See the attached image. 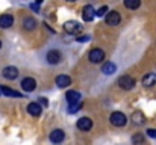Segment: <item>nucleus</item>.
Instances as JSON below:
<instances>
[{
	"label": "nucleus",
	"mask_w": 156,
	"mask_h": 145,
	"mask_svg": "<svg viewBox=\"0 0 156 145\" xmlns=\"http://www.w3.org/2000/svg\"><path fill=\"white\" fill-rule=\"evenodd\" d=\"M132 121H133L135 124H138V126H141V124H144V121H146V118H144V115H143V112H140V110H136V112H133V113H132Z\"/></svg>",
	"instance_id": "nucleus-18"
},
{
	"label": "nucleus",
	"mask_w": 156,
	"mask_h": 145,
	"mask_svg": "<svg viewBox=\"0 0 156 145\" xmlns=\"http://www.w3.org/2000/svg\"><path fill=\"white\" fill-rule=\"evenodd\" d=\"M41 110H43V107H41L38 103H30V104H27V112H29L30 115H34V116H40V115H41Z\"/></svg>",
	"instance_id": "nucleus-14"
},
{
	"label": "nucleus",
	"mask_w": 156,
	"mask_h": 145,
	"mask_svg": "<svg viewBox=\"0 0 156 145\" xmlns=\"http://www.w3.org/2000/svg\"><path fill=\"white\" fill-rule=\"evenodd\" d=\"M65 98H67V101L70 104H74V103H79L80 101V94L77 91H68L65 94Z\"/></svg>",
	"instance_id": "nucleus-15"
},
{
	"label": "nucleus",
	"mask_w": 156,
	"mask_h": 145,
	"mask_svg": "<svg viewBox=\"0 0 156 145\" xmlns=\"http://www.w3.org/2000/svg\"><path fill=\"white\" fill-rule=\"evenodd\" d=\"M2 74H3L5 79L14 80V79H17V76H18V70H17L15 67H6V68H3Z\"/></svg>",
	"instance_id": "nucleus-7"
},
{
	"label": "nucleus",
	"mask_w": 156,
	"mask_h": 145,
	"mask_svg": "<svg viewBox=\"0 0 156 145\" xmlns=\"http://www.w3.org/2000/svg\"><path fill=\"white\" fill-rule=\"evenodd\" d=\"M30 8H32L34 11H40V5H37V3H34V5H30Z\"/></svg>",
	"instance_id": "nucleus-27"
},
{
	"label": "nucleus",
	"mask_w": 156,
	"mask_h": 145,
	"mask_svg": "<svg viewBox=\"0 0 156 145\" xmlns=\"http://www.w3.org/2000/svg\"><path fill=\"white\" fill-rule=\"evenodd\" d=\"M147 135H149L150 138H156V129H149V130H147Z\"/></svg>",
	"instance_id": "nucleus-26"
},
{
	"label": "nucleus",
	"mask_w": 156,
	"mask_h": 145,
	"mask_svg": "<svg viewBox=\"0 0 156 145\" xmlns=\"http://www.w3.org/2000/svg\"><path fill=\"white\" fill-rule=\"evenodd\" d=\"M43 3V0H37V5H41Z\"/></svg>",
	"instance_id": "nucleus-29"
},
{
	"label": "nucleus",
	"mask_w": 156,
	"mask_h": 145,
	"mask_svg": "<svg viewBox=\"0 0 156 145\" xmlns=\"http://www.w3.org/2000/svg\"><path fill=\"white\" fill-rule=\"evenodd\" d=\"M40 101H41V104H43V106H47V100H46V98H41Z\"/></svg>",
	"instance_id": "nucleus-28"
},
{
	"label": "nucleus",
	"mask_w": 156,
	"mask_h": 145,
	"mask_svg": "<svg viewBox=\"0 0 156 145\" xmlns=\"http://www.w3.org/2000/svg\"><path fill=\"white\" fill-rule=\"evenodd\" d=\"M23 24H24V29H27V30H34L37 27V21L32 17H26L23 20Z\"/></svg>",
	"instance_id": "nucleus-19"
},
{
	"label": "nucleus",
	"mask_w": 156,
	"mask_h": 145,
	"mask_svg": "<svg viewBox=\"0 0 156 145\" xmlns=\"http://www.w3.org/2000/svg\"><path fill=\"white\" fill-rule=\"evenodd\" d=\"M56 85L59 88H67V86L71 85V79L68 76H65V74H61V76L56 77Z\"/></svg>",
	"instance_id": "nucleus-12"
},
{
	"label": "nucleus",
	"mask_w": 156,
	"mask_h": 145,
	"mask_svg": "<svg viewBox=\"0 0 156 145\" xmlns=\"http://www.w3.org/2000/svg\"><path fill=\"white\" fill-rule=\"evenodd\" d=\"M140 5H141V0H124V6L127 9H136L140 8Z\"/></svg>",
	"instance_id": "nucleus-21"
},
{
	"label": "nucleus",
	"mask_w": 156,
	"mask_h": 145,
	"mask_svg": "<svg viewBox=\"0 0 156 145\" xmlns=\"http://www.w3.org/2000/svg\"><path fill=\"white\" fill-rule=\"evenodd\" d=\"M143 85H144L146 88H150V86L156 85V74L155 73H150V74L144 76V77H143Z\"/></svg>",
	"instance_id": "nucleus-16"
},
{
	"label": "nucleus",
	"mask_w": 156,
	"mask_h": 145,
	"mask_svg": "<svg viewBox=\"0 0 156 145\" xmlns=\"http://www.w3.org/2000/svg\"><path fill=\"white\" fill-rule=\"evenodd\" d=\"M80 107H82V103H80V101H79V103H74V104H70V106H68V112H70V113H76Z\"/></svg>",
	"instance_id": "nucleus-22"
},
{
	"label": "nucleus",
	"mask_w": 156,
	"mask_h": 145,
	"mask_svg": "<svg viewBox=\"0 0 156 145\" xmlns=\"http://www.w3.org/2000/svg\"><path fill=\"white\" fill-rule=\"evenodd\" d=\"M106 12H108V6H102L99 11H96V15H97V17H103Z\"/></svg>",
	"instance_id": "nucleus-23"
},
{
	"label": "nucleus",
	"mask_w": 156,
	"mask_h": 145,
	"mask_svg": "<svg viewBox=\"0 0 156 145\" xmlns=\"http://www.w3.org/2000/svg\"><path fill=\"white\" fill-rule=\"evenodd\" d=\"M94 15H96V11L93 9V6H91V5H87V6L83 8V12H82L83 20H85V21H91V20L94 18Z\"/></svg>",
	"instance_id": "nucleus-11"
},
{
	"label": "nucleus",
	"mask_w": 156,
	"mask_h": 145,
	"mask_svg": "<svg viewBox=\"0 0 156 145\" xmlns=\"http://www.w3.org/2000/svg\"><path fill=\"white\" fill-rule=\"evenodd\" d=\"M105 59V51L102 48H93L91 51H90V60L93 62V64H99V62H102Z\"/></svg>",
	"instance_id": "nucleus-5"
},
{
	"label": "nucleus",
	"mask_w": 156,
	"mask_h": 145,
	"mask_svg": "<svg viewBox=\"0 0 156 145\" xmlns=\"http://www.w3.org/2000/svg\"><path fill=\"white\" fill-rule=\"evenodd\" d=\"M21 88H23L26 92H32V91L37 88V82H35V79H32V77H26V79H23V80H21Z\"/></svg>",
	"instance_id": "nucleus-6"
},
{
	"label": "nucleus",
	"mask_w": 156,
	"mask_h": 145,
	"mask_svg": "<svg viewBox=\"0 0 156 145\" xmlns=\"http://www.w3.org/2000/svg\"><path fill=\"white\" fill-rule=\"evenodd\" d=\"M111 123L114 124V126H117V127H121V126H124L126 123H127V119H126V115L124 113H121V112H114L112 115H111Z\"/></svg>",
	"instance_id": "nucleus-2"
},
{
	"label": "nucleus",
	"mask_w": 156,
	"mask_h": 145,
	"mask_svg": "<svg viewBox=\"0 0 156 145\" xmlns=\"http://www.w3.org/2000/svg\"><path fill=\"white\" fill-rule=\"evenodd\" d=\"M64 30L67 33H73L74 35V33L82 30V24H79L77 21H67V23H64Z\"/></svg>",
	"instance_id": "nucleus-4"
},
{
	"label": "nucleus",
	"mask_w": 156,
	"mask_h": 145,
	"mask_svg": "<svg viewBox=\"0 0 156 145\" xmlns=\"http://www.w3.org/2000/svg\"><path fill=\"white\" fill-rule=\"evenodd\" d=\"M67 2H76V0H67Z\"/></svg>",
	"instance_id": "nucleus-30"
},
{
	"label": "nucleus",
	"mask_w": 156,
	"mask_h": 145,
	"mask_svg": "<svg viewBox=\"0 0 156 145\" xmlns=\"http://www.w3.org/2000/svg\"><path fill=\"white\" fill-rule=\"evenodd\" d=\"M91 127H93V121H91L90 118H87V116H83V118H80V119L77 121V129H79V130L88 132Z\"/></svg>",
	"instance_id": "nucleus-9"
},
{
	"label": "nucleus",
	"mask_w": 156,
	"mask_h": 145,
	"mask_svg": "<svg viewBox=\"0 0 156 145\" xmlns=\"http://www.w3.org/2000/svg\"><path fill=\"white\" fill-rule=\"evenodd\" d=\"M64 138H65V133L62 130H53L50 133V141L53 144H61L64 141Z\"/></svg>",
	"instance_id": "nucleus-10"
},
{
	"label": "nucleus",
	"mask_w": 156,
	"mask_h": 145,
	"mask_svg": "<svg viewBox=\"0 0 156 145\" xmlns=\"http://www.w3.org/2000/svg\"><path fill=\"white\" fill-rule=\"evenodd\" d=\"M115 70H117V67L112 62H106L102 67V73H105V74H112V73H115Z\"/></svg>",
	"instance_id": "nucleus-20"
},
{
	"label": "nucleus",
	"mask_w": 156,
	"mask_h": 145,
	"mask_svg": "<svg viewBox=\"0 0 156 145\" xmlns=\"http://www.w3.org/2000/svg\"><path fill=\"white\" fill-rule=\"evenodd\" d=\"M77 41H80V43L90 41V35H82V36H79V38H77Z\"/></svg>",
	"instance_id": "nucleus-25"
},
{
	"label": "nucleus",
	"mask_w": 156,
	"mask_h": 145,
	"mask_svg": "<svg viewBox=\"0 0 156 145\" xmlns=\"http://www.w3.org/2000/svg\"><path fill=\"white\" fill-rule=\"evenodd\" d=\"M132 141H133L135 144H140V142H143V136H141V135H135V136L132 138Z\"/></svg>",
	"instance_id": "nucleus-24"
},
{
	"label": "nucleus",
	"mask_w": 156,
	"mask_h": 145,
	"mask_svg": "<svg viewBox=\"0 0 156 145\" xmlns=\"http://www.w3.org/2000/svg\"><path fill=\"white\" fill-rule=\"evenodd\" d=\"M61 59H62V54H61V51H58V50H50V51L47 53V60H49L50 64H53V65L59 64Z\"/></svg>",
	"instance_id": "nucleus-8"
},
{
	"label": "nucleus",
	"mask_w": 156,
	"mask_h": 145,
	"mask_svg": "<svg viewBox=\"0 0 156 145\" xmlns=\"http://www.w3.org/2000/svg\"><path fill=\"white\" fill-rule=\"evenodd\" d=\"M0 47H2V43H0Z\"/></svg>",
	"instance_id": "nucleus-31"
},
{
	"label": "nucleus",
	"mask_w": 156,
	"mask_h": 145,
	"mask_svg": "<svg viewBox=\"0 0 156 145\" xmlns=\"http://www.w3.org/2000/svg\"><path fill=\"white\" fill-rule=\"evenodd\" d=\"M12 24H14V17H12V15L5 14V15L0 17V27L6 29V27H11Z\"/></svg>",
	"instance_id": "nucleus-13"
},
{
	"label": "nucleus",
	"mask_w": 156,
	"mask_h": 145,
	"mask_svg": "<svg viewBox=\"0 0 156 145\" xmlns=\"http://www.w3.org/2000/svg\"><path fill=\"white\" fill-rule=\"evenodd\" d=\"M105 20H106V24H109V26H117V24H120L121 17H120V14H118L117 11H111V12L106 14Z\"/></svg>",
	"instance_id": "nucleus-3"
},
{
	"label": "nucleus",
	"mask_w": 156,
	"mask_h": 145,
	"mask_svg": "<svg viewBox=\"0 0 156 145\" xmlns=\"http://www.w3.org/2000/svg\"><path fill=\"white\" fill-rule=\"evenodd\" d=\"M118 86L121 88V89H132L133 86H135V79L133 77H130V76H121L120 79H118Z\"/></svg>",
	"instance_id": "nucleus-1"
},
{
	"label": "nucleus",
	"mask_w": 156,
	"mask_h": 145,
	"mask_svg": "<svg viewBox=\"0 0 156 145\" xmlns=\"http://www.w3.org/2000/svg\"><path fill=\"white\" fill-rule=\"evenodd\" d=\"M0 92L5 97H15V98H20L21 97L20 92H17V91H14V89H11L8 86H0Z\"/></svg>",
	"instance_id": "nucleus-17"
}]
</instances>
